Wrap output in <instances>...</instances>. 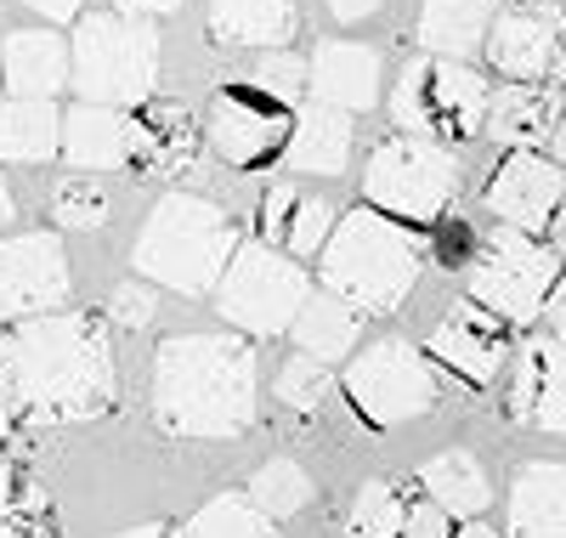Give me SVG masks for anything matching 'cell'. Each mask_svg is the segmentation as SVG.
<instances>
[{"instance_id":"cell-25","label":"cell","mask_w":566,"mask_h":538,"mask_svg":"<svg viewBox=\"0 0 566 538\" xmlns=\"http://www.w3.org/2000/svg\"><path fill=\"white\" fill-rule=\"evenodd\" d=\"M499 18V0H424L419 12V45L431 58H476L488 45V29Z\"/></svg>"},{"instance_id":"cell-14","label":"cell","mask_w":566,"mask_h":538,"mask_svg":"<svg viewBox=\"0 0 566 538\" xmlns=\"http://www.w3.org/2000/svg\"><path fill=\"white\" fill-rule=\"evenodd\" d=\"M488 210L499 216V227H515V232H533L544 238L549 216L566 205V170L555 159H544L538 148H515L499 159V170L488 176Z\"/></svg>"},{"instance_id":"cell-2","label":"cell","mask_w":566,"mask_h":538,"mask_svg":"<svg viewBox=\"0 0 566 538\" xmlns=\"http://www.w3.org/2000/svg\"><path fill=\"white\" fill-rule=\"evenodd\" d=\"M255 397L261 358L239 329L170 334L154 358V414L170 436H193V443L239 436L255 420Z\"/></svg>"},{"instance_id":"cell-11","label":"cell","mask_w":566,"mask_h":538,"mask_svg":"<svg viewBox=\"0 0 566 538\" xmlns=\"http://www.w3.org/2000/svg\"><path fill=\"white\" fill-rule=\"evenodd\" d=\"M290 131H295V108L277 103L255 80L221 85L210 96V114H205V142L239 170H266L272 159H283Z\"/></svg>"},{"instance_id":"cell-16","label":"cell","mask_w":566,"mask_h":538,"mask_svg":"<svg viewBox=\"0 0 566 538\" xmlns=\"http://www.w3.org/2000/svg\"><path fill=\"white\" fill-rule=\"evenodd\" d=\"M74 170H125L148 154V120L136 108H108V103H74L63 114V148Z\"/></svg>"},{"instance_id":"cell-27","label":"cell","mask_w":566,"mask_h":538,"mask_svg":"<svg viewBox=\"0 0 566 538\" xmlns=\"http://www.w3.org/2000/svg\"><path fill=\"white\" fill-rule=\"evenodd\" d=\"M63 148V114L52 96H12L0 108V159L40 165Z\"/></svg>"},{"instance_id":"cell-19","label":"cell","mask_w":566,"mask_h":538,"mask_svg":"<svg viewBox=\"0 0 566 538\" xmlns=\"http://www.w3.org/2000/svg\"><path fill=\"white\" fill-rule=\"evenodd\" d=\"M255 227H261V244H272V250L283 256H317L328 232H335V210H328L323 193H306L295 182H272L261 193V210H255Z\"/></svg>"},{"instance_id":"cell-10","label":"cell","mask_w":566,"mask_h":538,"mask_svg":"<svg viewBox=\"0 0 566 538\" xmlns=\"http://www.w3.org/2000/svg\"><path fill=\"white\" fill-rule=\"evenodd\" d=\"M340 391H346V408L374 425V431H397L419 414H431L437 397H442V380L437 369L419 358L413 340L402 334H386V340H374V346H363L346 374H340Z\"/></svg>"},{"instance_id":"cell-9","label":"cell","mask_w":566,"mask_h":538,"mask_svg":"<svg viewBox=\"0 0 566 538\" xmlns=\"http://www.w3.org/2000/svg\"><path fill=\"white\" fill-rule=\"evenodd\" d=\"M560 256L549 250L544 238L533 232H515V227H499L476 244V256H470V301L488 307L493 318L527 329L544 318L555 283H560Z\"/></svg>"},{"instance_id":"cell-26","label":"cell","mask_w":566,"mask_h":538,"mask_svg":"<svg viewBox=\"0 0 566 538\" xmlns=\"http://www.w3.org/2000/svg\"><path fill=\"white\" fill-rule=\"evenodd\" d=\"M290 334H295L301 358L340 363V358H352L357 334H363V312H357L352 301H340V296H328V289H312L306 307H301V318L290 323Z\"/></svg>"},{"instance_id":"cell-28","label":"cell","mask_w":566,"mask_h":538,"mask_svg":"<svg viewBox=\"0 0 566 538\" xmlns=\"http://www.w3.org/2000/svg\"><path fill=\"white\" fill-rule=\"evenodd\" d=\"M419 487H424V499H437V505H442L448 516H459V521H476V516L493 505L488 470L476 465V454H470V448L437 454L431 465L419 470Z\"/></svg>"},{"instance_id":"cell-45","label":"cell","mask_w":566,"mask_h":538,"mask_svg":"<svg viewBox=\"0 0 566 538\" xmlns=\"http://www.w3.org/2000/svg\"><path fill=\"white\" fill-rule=\"evenodd\" d=\"M7 436H12V397H7V385H0V448H7Z\"/></svg>"},{"instance_id":"cell-21","label":"cell","mask_w":566,"mask_h":538,"mask_svg":"<svg viewBox=\"0 0 566 538\" xmlns=\"http://www.w3.org/2000/svg\"><path fill=\"white\" fill-rule=\"evenodd\" d=\"M504 527H510V538H566V465L538 459L515 476Z\"/></svg>"},{"instance_id":"cell-24","label":"cell","mask_w":566,"mask_h":538,"mask_svg":"<svg viewBox=\"0 0 566 538\" xmlns=\"http://www.w3.org/2000/svg\"><path fill=\"white\" fill-rule=\"evenodd\" d=\"M210 7V34L221 45H255V52H277L301 29L295 0H205Z\"/></svg>"},{"instance_id":"cell-4","label":"cell","mask_w":566,"mask_h":538,"mask_svg":"<svg viewBox=\"0 0 566 538\" xmlns=\"http://www.w3.org/2000/svg\"><path fill=\"white\" fill-rule=\"evenodd\" d=\"M232 250H239V227L227 221L221 205L199 199V193H165L136 232L130 272L176 289V296H216Z\"/></svg>"},{"instance_id":"cell-1","label":"cell","mask_w":566,"mask_h":538,"mask_svg":"<svg viewBox=\"0 0 566 538\" xmlns=\"http://www.w3.org/2000/svg\"><path fill=\"white\" fill-rule=\"evenodd\" d=\"M0 385L34 425L103 420L119 397L114 340L91 312H40L0 334Z\"/></svg>"},{"instance_id":"cell-23","label":"cell","mask_w":566,"mask_h":538,"mask_svg":"<svg viewBox=\"0 0 566 538\" xmlns=\"http://www.w3.org/2000/svg\"><path fill=\"white\" fill-rule=\"evenodd\" d=\"M283 165L295 176H340L352 165V114L312 103L295 108V131H290V148H283Z\"/></svg>"},{"instance_id":"cell-13","label":"cell","mask_w":566,"mask_h":538,"mask_svg":"<svg viewBox=\"0 0 566 538\" xmlns=\"http://www.w3.org/2000/svg\"><path fill=\"white\" fill-rule=\"evenodd\" d=\"M69 301V256L57 232H18L0 238V318H40L63 312Z\"/></svg>"},{"instance_id":"cell-42","label":"cell","mask_w":566,"mask_h":538,"mask_svg":"<svg viewBox=\"0 0 566 538\" xmlns=\"http://www.w3.org/2000/svg\"><path fill=\"white\" fill-rule=\"evenodd\" d=\"M176 7L181 0H114V12H125V18H165Z\"/></svg>"},{"instance_id":"cell-39","label":"cell","mask_w":566,"mask_h":538,"mask_svg":"<svg viewBox=\"0 0 566 538\" xmlns=\"http://www.w3.org/2000/svg\"><path fill=\"white\" fill-rule=\"evenodd\" d=\"M437 256L448 267H470V256H476V238H470L464 221H437Z\"/></svg>"},{"instance_id":"cell-17","label":"cell","mask_w":566,"mask_h":538,"mask_svg":"<svg viewBox=\"0 0 566 538\" xmlns=\"http://www.w3.org/2000/svg\"><path fill=\"white\" fill-rule=\"evenodd\" d=\"M306 91L340 114H368L380 103V52L363 40H323L306 58Z\"/></svg>"},{"instance_id":"cell-34","label":"cell","mask_w":566,"mask_h":538,"mask_svg":"<svg viewBox=\"0 0 566 538\" xmlns=\"http://www.w3.org/2000/svg\"><path fill=\"white\" fill-rule=\"evenodd\" d=\"M277 397L290 403L295 414H323V403L335 397V374L317 358H290L277 374Z\"/></svg>"},{"instance_id":"cell-35","label":"cell","mask_w":566,"mask_h":538,"mask_svg":"<svg viewBox=\"0 0 566 538\" xmlns=\"http://www.w3.org/2000/svg\"><path fill=\"white\" fill-rule=\"evenodd\" d=\"M250 80H255L261 91H272L277 103L301 108V96H306V58L290 52V45H277V52H261V63H255Z\"/></svg>"},{"instance_id":"cell-32","label":"cell","mask_w":566,"mask_h":538,"mask_svg":"<svg viewBox=\"0 0 566 538\" xmlns=\"http://www.w3.org/2000/svg\"><path fill=\"white\" fill-rule=\"evenodd\" d=\"M250 499H255L272 521H290V516H301V510H306V499H312V476H306L295 459H272V465H261V470H255Z\"/></svg>"},{"instance_id":"cell-49","label":"cell","mask_w":566,"mask_h":538,"mask_svg":"<svg viewBox=\"0 0 566 538\" xmlns=\"http://www.w3.org/2000/svg\"><path fill=\"white\" fill-rule=\"evenodd\" d=\"M12 216H18V205H12V193H7V182H0V227H12Z\"/></svg>"},{"instance_id":"cell-47","label":"cell","mask_w":566,"mask_h":538,"mask_svg":"<svg viewBox=\"0 0 566 538\" xmlns=\"http://www.w3.org/2000/svg\"><path fill=\"white\" fill-rule=\"evenodd\" d=\"M114 538H181V532H170V527H130V532H114Z\"/></svg>"},{"instance_id":"cell-15","label":"cell","mask_w":566,"mask_h":538,"mask_svg":"<svg viewBox=\"0 0 566 538\" xmlns=\"http://www.w3.org/2000/svg\"><path fill=\"white\" fill-rule=\"evenodd\" d=\"M431 363H442L470 391H488L504 374V363H510V323L493 318L476 301L448 307L442 323H437V334H431Z\"/></svg>"},{"instance_id":"cell-36","label":"cell","mask_w":566,"mask_h":538,"mask_svg":"<svg viewBox=\"0 0 566 538\" xmlns=\"http://www.w3.org/2000/svg\"><path fill=\"white\" fill-rule=\"evenodd\" d=\"M193 154H199V136L187 131V120L181 114H159V120H148V165H159V170H181V165H193Z\"/></svg>"},{"instance_id":"cell-22","label":"cell","mask_w":566,"mask_h":538,"mask_svg":"<svg viewBox=\"0 0 566 538\" xmlns=\"http://www.w3.org/2000/svg\"><path fill=\"white\" fill-rule=\"evenodd\" d=\"M69 74V40L52 29H18L0 45V80L12 96H57Z\"/></svg>"},{"instance_id":"cell-30","label":"cell","mask_w":566,"mask_h":538,"mask_svg":"<svg viewBox=\"0 0 566 538\" xmlns=\"http://www.w3.org/2000/svg\"><path fill=\"white\" fill-rule=\"evenodd\" d=\"M413 494L397 482H363L357 499L346 505V538H402Z\"/></svg>"},{"instance_id":"cell-3","label":"cell","mask_w":566,"mask_h":538,"mask_svg":"<svg viewBox=\"0 0 566 538\" xmlns=\"http://www.w3.org/2000/svg\"><path fill=\"white\" fill-rule=\"evenodd\" d=\"M419 267H424V250H419L413 227L380 216L374 205L368 210L357 205L352 216H340L328 244L317 250V283L368 318L397 312L413 296Z\"/></svg>"},{"instance_id":"cell-31","label":"cell","mask_w":566,"mask_h":538,"mask_svg":"<svg viewBox=\"0 0 566 538\" xmlns=\"http://www.w3.org/2000/svg\"><path fill=\"white\" fill-rule=\"evenodd\" d=\"M181 538H277V521L250 494H221L205 510H193Z\"/></svg>"},{"instance_id":"cell-29","label":"cell","mask_w":566,"mask_h":538,"mask_svg":"<svg viewBox=\"0 0 566 538\" xmlns=\"http://www.w3.org/2000/svg\"><path fill=\"white\" fill-rule=\"evenodd\" d=\"M52 532H57L52 494L29 470L0 465V538H52Z\"/></svg>"},{"instance_id":"cell-5","label":"cell","mask_w":566,"mask_h":538,"mask_svg":"<svg viewBox=\"0 0 566 538\" xmlns=\"http://www.w3.org/2000/svg\"><path fill=\"white\" fill-rule=\"evenodd\" d=\"M69 80L80 85V103L142 108L159 91V29L154 18L91 12L74 23L69 40Z\"/></svg>"},{"instance_id":"cell-8","label":"cell","mask_w":566,"mask_h":538,"mask_svg":"<svg viewBox=\"0 0 566 538\" xmlns=\"http://www.w3.org/2000/svg\"><path fill=\"white\" fill-rule=\"evenodd\" d=\"M488 80L470 69V63H453V58H413L402 63L397 74V91H391V120L397 131L408 136H431V142H470L482 136V120H488Z\"/></svg>"},{"instance_id":"cell-46","label":"cell","mask_w":566,"mask_h":538,"mask_svg":"<svg viewBox=\"0 0 566 538\" xmlns=\"http://www.w3.org/2000/svg\"><path fill=\"white\" fill-rule=\"evenodd\" d=\"M549 148H555V165L566 170V114H560V125H555V136H549Z\"/></svg>"},{"instance_id":"cell-20","label":"cell","mask_w":566,"mask_h":538,"mask_svg":"<svg viewBox=\"0 0 566 538\" xmlns=\"http://www.w3.org/2000/svg\"><path fill=\"white\" fill-rule=\"evenodd\" d=\"M560 125V91L549 85H527V80H504L488 91V120L482 136L493 148H544Z\"/></svg>"},{"instance_id":"cell-33","label":"cell","mask_w":566,"mask_h":538,"mask_svg":"<svg viewBox=\"0 0 566 538\" xmlns=\"http://www.w3.org/2000/svg\"><path fill=\"white\" fill-rule=\"evenodd\" d=\"M52 221H57V227H74V232H97V227L108 221V187H103V182H85V176L57 182V193H52Z\"/></svg>"},{"instance_id":"cell-18","label":"cell","mask_w":566,"mask_h":538,"mask_svg":"<svg viewBox=\"0 0 566 538\" xmlns=\"http://www.w3.org/2000/svg\"><path fill=\"white\" fill-rule=\"evenodd\" d=\"M510 414L544 431L566 436V346L560 340H527L510 374Z\"/></svg>"},{"instance_id":"cell-40","label":"cell","mask_w":566,"mask_h":538,"mask_svg":"<svg viewBox=\"0 0 566 538\" xmlns=\"http://www.w3.org/2000/svg\"><path fill=\"white\" fill-rule=\"evenodd\" d=\"M29 12H40L45 23H80V7L85 0H23Z\"/></svg>"},{"instance_id":"cell-7","label":"cell","mask_w":566,"mask_h":538,"mask_svg":"<svg viewBox=\"0 0 566 538\" xmlns=\"http://www.w3.org/2000/svg\"><path fill=\"white\" fill-rule=\"evenodd\" d=\"M306 296H312L306 267L255 238V244H239V250H232V261L216 283V312L227 318V329H239L250 340H277L301 318Z\"/></svg>"},{"instance_id":"cell-44","label":"cell","mask_w":566,"mask_h":538,"mask_svg":"<svg viewBox=\"0 0 566 538\" xmlns=\"http://www.w3.org/2000/svg\"><path fill=\"white\" fill-rule=\"evenodd\" d=\"M544 244H549V250H555V256L566 261V205H560V210L549 216V227H544Z\"/></svg>"},{"instance_id":"cell-43","label":"cell","mask_w":566,"mask_h":538,"mask_svg":"<svg viewBox=\"0 0 566 538\" xmlns=\"http://www.w3.org/2000/svg\"><path fill=\"white\" fill-rule=\"evenodd\" d=\"M328 12H335L340 23H363V18L380 12V0H328Z\"/></svg>"},{"instance_id":"cell-48","label":"cell","mask_w":566,"mask_h":538,"mask_svg":"<svg viewBox=\"0 0 566 538\" xmlns=\"http://www.w3.org/2000/svg\"><path fill=\"white\" fill-rule=\"evenodd\" d=\"M453 538H499V527H482V521H464Z\"/></svg>"},{"instance_id":"cell-41","label":"cell","mask_w":566,"mask_h":538,"mask_svg":"<svg viewBox=\"0 0 566 538\" xmlns=\"http://www.w3.org/2000/svg\"><path fill=\"white\" fill-rule=\"evenodd\" d=\"M544 318H549V340H560V346H566V272H560V283H555Z\"/></svg>"},{"instance_id":"cell-12","label":"cell","mask_w":566,"mask_h":538,"mask_svg":"<svg viewBox=\"0 0 566 538\" xmlns=\"http://www.w3.org/2000/svg\"><path fill=\"white\" fill-rule=\"evenodd\" d=\"M488 63L504 80H527V85H549V74L566 58V18L549 0H522V7H504L488 29Z\"/></svg>"},{"instance_id":"cell-37","label":"cell","mask_w":566,"mask_h":538,"mask_svg":"<svg viewBox=\"0 0 566 538\" xmlns=\"http://www.w3.org/2000/svg\"><path fill=\"white\" fill-rule=\"evenodd\" d=\"M108 318H114L119 329H148V323H154V283H148V278L119 283V289H114Z\"/></svg>"},{"instance_id":"cell-6","label":"cell","mask_w":566,"mask_h":538,"mask_svg":"<svg viewBox=\"0 0 566 538\" xmlns=\"http://www.w3.org/2000/svg\"><path fill=\"white\" fill-rule=\"evenodd\" d=\"M453 193H459V159L448 142L431 136L397 131L363 165V199L402 227H437L442 210L453 205Z\"/></svg>"},{"instance_id":"cell-38","label":"cell","mask_w":566,"mask_h":538,"mask_svg":"<svg viewBox=\"0 0 566 538\" xmlns=\"http://www.w3.org/2000/svg\"><path fill=\"white\" fill-rule=\"evenodd\" d=\"M402 538H453V516L437 499H413L408 521H402Z\"/></svg>"}]
</instances>
